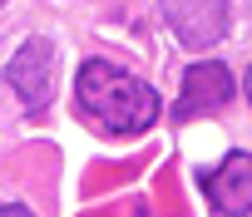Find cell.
I'll use <instances>...</instances> for the list:
<instances>
[{"label": "cell", "mask_w": 252, "mask_h": 217, "mask_svg": "<svg viewBox=\"0 0 252 217\" xmlns=\"http://www.w3.org/2000/svg\"><path fill=\"white\" fill-rule=\"evenodd\" d=\"M5 84L20 94L25 114H40V108L50 104V84H55V45L50 40H25L15 50V59L5 64Z\"/></svg>", "instance_id": "3"}, {"label": "cell", "mask_w": 252, "mask_h": 217, "mask_svg": "<svg viewBox=\"0 0 252 217\" xmlns=\"http://www.w3.org/2000/svg\"><path fill=\"white\" fill-rule=\"evenodd\" d=\"M0 217H35L25 202H0Z\"/></svg>", "instance_id": "6"}, {"label": "cell", "mask_w": 252, "mask_h": 217, "mask_svg": "<svg viewBox=\"0 0 252 217\" xmlns=\"http://www.w3.org/2000/svg\"><path fill=\"white\" fill-rule=\"evenodd\" d=\"M203 192H208V202L222 217H247V207H252V153L247 148H232L203 178Z\"/></svg>", "instance_id": "5"}, {"label": "cell", "mask_w": 252, "mask_h": 217, "mask_svg": "<svg viewBox=\"0 0 252 217\" xmlns=\"http://www.w3.org/2000/svg\"><path fill=\"white\" fill-rule=\"evenodd\" d=\"M237 99V79L227 64L218 59H193L183 69V89L173 99V124H188V119H203V114H218V108H227Z\"/></svg>", "instance_id": "2"}, {"label": "cell", "mask_w": 252, "mask_h": 217, "mask_svg": "<svg viewBox=\"0 0 252 217\" xmlns=\"http://www.w3.org/2000/svg\"><path fill=\"white\" fill-rule=\"evenodd\" d=\"M74 104H79V119H89L109 138H134V134L154 129L158 114H163L158 89L144 84L129 69H119L114 59H84L79 64V74H74Z\"/></svg>", "instance_id": "1"}, {"label": "cell", "mask_w": 252, "mask_h": 217, "mask_svg": "<svg viewBox=\"0 0 252 217\" xmlns=\"http://www.w3.org/2000/svg\"><path fill=\"white\" fill-rule=\"evenodd\" d=\"M158 10L188 50H208L227 35V0H158Z\"/></svg>", "instance_id": "4"}]
</instances>
